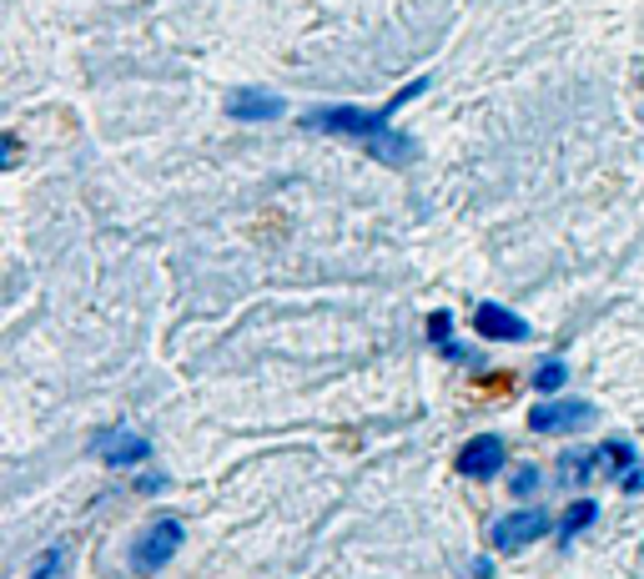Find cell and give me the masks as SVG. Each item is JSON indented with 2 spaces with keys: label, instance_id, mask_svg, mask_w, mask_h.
Instances as JSON below:
<instances>
[{
  "label": "cell",
  "instance_id": "1",
  "mask_svg": "<svg viewBox=\"0 0 644 579\" xmlns=\"http://www.w3.org/2000/svg\"><path fill=\"white\" fill-rule=\"evenodd\" d=\"M423 91H428V76H418V81H408L403 91H393L383 106H313V111L303 116V127L307 131H328V137L363 141L378 161H388V167H408V161L418 157V141L403 137V131H393V111H403V106Z\"/></svg>",
  "mask_w": 644,
  "mask_h": 579
},
{
  "label": "cell",
  "instance_id": "2",
  "mask_svg": "<svg viewBox=\"0 0 644 579\" xmlns=\"http://www.w3.org/2000/svg\"><path fill=\"white\" fill-rule=\"evenodd\" d=\"M181 539H187V529H181L177 514L151 519V524L131 539V569H137V575H157L161 565H171V559H177Z\"/></svg>",
  "mask_w": 644,
  "mask_h": 579
},
{
  "label": "cell",
  "instance_id": "3",
  "mask_svg": "<svg viewBox=\"0 0 644 579\" xmlns=\"http://www.w3.org/2000/svg\"><path fill=\"white\" fill-rule=\"evenodd\" d=\"M594 423H600V409L584 399H544L528 413V429L534 433H584Z\"/></svg>",
  "mask_w": 644,
  "mask_h": 579
},
{
  "label": "cell",
  "instance_id": "4",
  "mask_svg": "<svg viewBox=\"0 0 644 579\" xmlns=\"http://www.w3.org/2000/svg\"><path fill=\"white\" fill-rule=\"evenodd\" d=\"M554 529V519L544 514V509H524V514H508L498 519L494 529H488V544L498 549V555H514V549L534 544V539H544Z\"/></svg>",
  "mask_w": 644,
  "mask_h": 579
},
{
  "label": "cell",
  "instance_id": "5",
  "mask_svg": "<svg viewBox=\"0 0 644 579\" xmlns=\"http://www.w3.org/2000/svg\"><path fill=\"white\" fill-rule=\"evenodd\" d=\"M504 459H508L504 439H494V433H484V439H468L464 449H458L454 469H458V474H464V479H494L498 469H504Z\"/></svg>",
  "mask_w": 644,
  "mask_h": 579
},
{
  "label": "cell",
  "instance_id": "6",
  "mask_svg": "<svg viewBox=\"0 0 644 579\" xmlns=\"http://www.w3.org/2000/svg\"><path fill=\"white\" fill-rule=\"evenodd\" d=\"M91 453L101 463H111V469H127V463H147L151 459V439H141V433H131V429H111V433H101V439L91 443Z\"/></svg>",
  "mask_w": 644,
  "mask_h": 579
},
{
  "label": "cell",
  "instance_id": "7",
  "mask_svg": "<svg viewBox=\"0 0 644 579\" xmlns=\"http://www.w3.org/2000/svg\"><path fill=\"white\" fill-rule=\"evenodd\" d=\"M594 459L610 463V474L620 479V489H630V494H640V489H644V459L624 439H610L600 453H594Z\"/></svg>",
  "mask_w": 644,
  "mask_h": 579
},
{
  "label": "cell",
  "instance_id": "8",
  "mask_svg": "<svg viewBox=\"0 0 644 579\" xmlns=\"http://www.w3.org/2000/svg\"><path fill=\"white\" fill-rule=\"evenodd\" d=\"M474 327H478L484 337H494V343H524V337H528V323L508 313L504 303H478Z\"/></svg>",
  "mask_w": 644,
  "mask_h": 579
},
{
  "label": "cell",
  "instance_id": "9",
  "mask_svg": "<svg viewBox=\"0 0 644 579\" xmlns=\"http://www.w3.org/2000/svg\"><path fill=\"white\" fill-rule=\"evenodd\" d=\"M227 116H237V121H273V116H283V96L262 91V86H242V91L227 96Z\"/></svg>",
  "mask_w": 644,
  "mask_h": 579
},
{
  "label": "cell",
  "instance_id": "10",
  "mask_svg": "<svg viewBox=\"0 0 644 579\" xmlns=\"http://www.w3.org/2000/svg\"><path fill=\"white\" fill-rule=\"evenodd\" d=\"M594 514H600V509H594L589 499H579V504L564 509V519H559V544H569V539L579 534V529H589V524H594Z\"/></svg>",
  "mask_w": 644,
  "mask_h": 579
},
{
  "label": "cell",
  "instance_id": "11",
  "mask_svg": "<svg viewBox=\"0 0 644 579\" xmlns=\"http://www.w3.org/2000/svg\"><path fill=\"white\" fill-rule=\"evenodd\" d=\"M66 575H71V549L51 544L41 559H36V575L31 579H66Z\"/></svg>",
  "mask_w": 644,
  "mask_h": 579
},
{
  "label": "cell",
  "instance_id": "12",
  "mask_svg": "<svg viewBox=\"0 0 644 579\" xmlns=\"http://www.w3.org/2000/svg\"><path fill=\"white\" fill-rule=\"evenodd\" d=\"M534 389H539V393H559L564 389V363H544V369L534 373Z\"/></svg>",
  "mask_w": 644,
  "mask_h": 579
},
{
  "label": "cell",
  "instance_id": "13",
  "mask_svg": "<svg viewBox=\"0 0 644 579\" xmlns=\"http://www.w3.org/2000/svg\"><path fill=\"white\" fill-rule=\"evenodd\" d=\"M428 337H434V343L454 337V317H448V313H434V317H428Z\"/></svg>",
  "mask_w": 644,
  "mask_h": 579
},
{
  "label": "cell",
  "instance_id": "14",
  "mask_svg": "<svg viewBox=\"0 0 644 579\" xmlns=\"http://www.w3.org/2000/svg\"><path fill=\"white\" fill-rule=\"evenodd\" d=\"M508 484H514V494H534V489H539V469H518Z\"/></svg>",
  "mask_w": 644,
  "mask_h": 579
}]
</instances>
